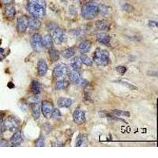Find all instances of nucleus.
Here are the masks:
<instances>
[{"instance_id":"1","label":"nucleus","mask_w":158,"mask_h":158,"mask_svg":"<svg viewBox=\"0 0 158 158\" xmlns=\"http://www.w3.org/2000/svg\"><path fill=\"white\" fill-rule=\"evenodd\" d=\"M28 10L36 18H43L46 14L45 0H28Z\"/></svg>"},{"instance_id":"2","label":"nucleus","mask_w":158,"mask_h":158,"mask_svg":"<svg viewBox=\"0 0 158 158\" xmlns=\"http://www.w3.org/2000/svg\"><path fill=\"white\" fill-rule=\"evenodd\" d=\"M98 14V5L95 2L85 3L81 7V16L86 20H92Z\"/></svg>"},{"instance_id":"3","label":"nucleus","mask_w":158,"mask_h":158,"mask_svg":"<svg viewBox=\"0 0 158 158\" xmlns=\"http://www.w3.org/2000/svg\"><path fill=\"white\" fill-rule=\"evenodd\" d=\"M93 60L97 65L106 66L109 62V53L107 50L97 49L94 52Z\"/></svg>"},{"instance_id":"4","label":"nucleus","mask_w":158,"mask_h":158,"mask_svg":"<svg viewBox=\"0 0 158 158\" xmlns=\"http://www.w3.org/2000/svg\"><path fill=\"white\" fill-rule=\"evenodd\" d=\"M69 73V69L66 64H59L54 68L53 70V77L54 78L60 81V80H63L65 78L67 74Z\"/></svg>"},{"instance_id":"5","label":"nucleus","mask_w":158,"mask_h":158,"mask_svg":"<svg viewBox=\"0 0 158 158\" xmlns=\"http://www.w3.org/2000/svg\"><path fill=\"white\" fill-rule=\"evenodd\" d=\"M69 79L70 81H72L73 83L77 84L81 86H85L86 85L87 81H85V79L81 77V75L79 71L77 70H73L69 72Z\"/></svg>"},{"instance_id":"6","label":"nucleus","mask_w":158,"mask_h":158,"mask_svg":"<svg viewBox=\"0 0 158 158\" xmlns=\"http://www.w3.org/2000/svg\"><path fill=\"white\" fill-rule=\"evenodd\" d=\"M4 125H5L6 130L13 132V131H16L18 129L19 120L14 116H9L6 118V120L4 122Z\"/></svg>"},{"instance_id":"7","label":"nucleus","mask_w":158,"mask_h":158,"mask_svg":"<svg viewBox=\"0 0 158 158\" xmlns=\"http://www.w3.org/2000/svg\"><path fill=\"white\" fill-rule=\"evenodd\" d=\"M40 109H41V112L42 113H43V116L46 117V118H51V112H52L54 108L53 105H52L50 101H42Z\"/></svg>"},{"instance_id":"8","label":"nucleus","mask_w":158,"mask_h":158,"mask_svg":"<svg viewBox=\"0 0 158 158\" xmlns=\"http://www.w3.org/2000/svg\"><path fill=\"white\" fill-rule=\"evenodd\" d=\"M31 45L36 51H40L43 48L42 45V36L40 34H34L31 38Z\"/></svg>"},{"instance_id":"9","label":"nucleus","mask_w":158,"mask_h":158,"mask_svg":"<svg viewBox=\"0 0 158 158\" xmlns=\"http://www.w3.org/2000/svg\"><path fill=\"white\" fill-rule=\"evenodd\" d=\"M28 27H29L28 17H26V16L20 17L18 19V22H17V29H18V33H23L26 31Z\"/></svg>"},{"instance_id":"10","label":"nucleus","mask_w":158,"mask_h":158,"mask_svg":"<svg viewBox=\"0 0 158 158\" xmlns=\"http://www.w3.org/2000/svg\"><path fill=\"white\" fill-rule=\"evenodd\" d=\"M51 37L53 41H55L56 43H61L65 40V33L61 29L56 28L55 30L51 32Z\"/></svg>"},{"instance_id":"11","label":"nucleus","mask_w":158,"mask_h":158,"mask_svg":"<svg viewBox=\"0 0 158 158\" xmlns=\"http://www.w3.org/2000/svg\"><path fill=\"white\" fill-rule=\"evenodd\" d=\"M73 119L74 122H76L77 124H82L85 121V112L81 109L75 110L73 113Z\"/></svg>"},{"instance_id":"12","label":"nucleus","mask_w":158,"mask_h":158,"mask_svg":"<svg viewBox=\"0 0 158 158\" xmlns=\"http://www.w3.org/2000/svg\"><path fill=\"white\" fill-rule=\"evenodd\" d=\"M23 142V135L21 131H16L10 138V144L13 146H18Z\"/></svg>"},{"instance_id":"13","label":"nucleus","mask_w":158,"mask_h":158,"mask_svg":"<svg viewBox=\"0 0 158 158\" xmlns=\"http://www.w3.org/2000/svg\"><path fill=\"white\" fill-rule=\"evenodd\" d=\"M28 20H29V27L31 29H38L40 27L41 23H40V21L37 18L31 16V17L28 18Z\"/></svg>"},{"instance_id":"14","label":"nucleus","mask_w":158,"mask_h":158,"mask_svg":"<svg viewBox=\"0 0 158 158\" xmlns=\"http://www.w3.org/2000/svg\"><path fill=\"white\" fill-rule=\"evenodd\" d=\"M37 69L38 74H39L40 76H44V75L46 74V73H47V65L44 59H40V60L38 62Z\"/></svg>"},{"instance_id":"15","label":"nucleus","mask_w":158,"mask_h":158,"mask_svg":"<svg viewBox=\"0 0 158 158\" xmlns=\"http://www.w3.org/2000/svg\"><path fill=\"white\" fill-rule=\"evenodd\" d=\"M73 104V101L67 97H61L57 101L58 106L60 108H70Z\"/></svg>"},{"instance_id":"16","label":"nucleus","mask_w":158,"mask_h":158,"mask_svg":"<svg viewBox=\"0 0 158 158\" xmlns=\"http://www.w3.org/2000/svg\"><path fill=\"white\" fill-rule=\"evenodd\" d=\"M97 40L99 43H101L105 45H109L110 43V36L108 34L101 33L97 35Z\"/></svg>"},{"instance_id":"17","label":"nucleus","mask_w":158,"mask_h":158,"mask_svg":"<svg viewBox=\"0 0 158 158\" xmlns=\"http://www.w3.org/2000/svg\"><path fill=\"white\" fill-rule=\"evenodd\" d=\"M91 43L89 40H83L78 46V50L81 54L87 53L90 50Z\"/></svg>"},{"instance_id":"18","label":"nucleus","mask_w":158,"mask_h":158,"mask_svg":"<svg viewBox=\"0 0 158 158\" xmlns=\"http://www.w3.org/2000/svg\"><path fill=\"white\" fill-rule=\"evenodd\" d=\"M42 45L46 48H51L53 46V40L51 36L45 35L42 37Z\"/></svg>"},{"instance_id":"19","label":"nucleus","mask_w":158,"mask_h":158,"mask_svg":"<svg viewBox=\"0 0 158 158\" xmlns=\"http://www.w3.org/2000/svg\"><path fill=\"white\" fill-rule=\"evenodd\" d=\"M81 60L80 59V57L78 56H76V57H74L73 59L70 60V67L73 68L74 70H78L81 67Z\"/></svg>"},{"instance_id":"20","label":"nucleus","mask_w":158,"mask_h":158,"mask_svg":"<svg viewBox=\"0 0 158 158\" xmlns=\"http://www.w3.org/2000/svg\"><path fill=\"white\" fill-rule=\"evenodd\" d=\"M40 105L38 103H34L32 105V115L35 118H39L40 115Z\"/></svg>"},{"instance_id":"21","label":"nucleus","mask_w":158,"mask_h":158,"mask_svg":"<svg viewBox=\"0 0 158 158\" xmlns=\"http://www.w3.org/2000/svg\"><path fill=\"white\" fill-rule=\"evenodd\" d=\"M96 27L100 31H106V30H108L110 25L107 21H97L96 22Z\"/></svg>"},{"instance_id":"22","label":"nucleus","mask_w":158,"mask_h":158,"mask_svg":"<svg viewBox=\"0 0 158 158\" xmlns=\"http://www.w3.org/2000/svg\"><path fill=\"white\" fill-rule=\"evenodd\" d=\"M31 90L34 94H39L41 92V85L37 81H33L31 83Z\"/></svg>"},{"instance_id":"23","label":"nucleus","mask_w":158,"mask_h":158,"mask_svg":"<svg viewBox=\"0 0 158 158\" xmlns=\"http://www.w3.org/2000/svg\"><path fill=\"white\" fill-rule=\"evenodd\" d=\"M75 51L73 47H69V48H67V49L62 51V55L64 58H67V59H70V58L73 57Z\"/></svg>"},{"instance_id":"24","label":"nucleus","mask_w":158,"mask_h":158,"mask_svg":"<svg viewBox=\"0 0 158 158\" xmlns=\"http://www.w3.org/2000/svg\"><path fill=\"white\" fill-rule=\"evenodd\" d=\"M5 14H6V18H14V16L16 14V10H15V8L14 6H7L6 8V10H5Z\"/></svg>"},{"instance_id":"25","label":"nucleus","mask_w":158,"mask_h":158,"mask_svg":"<svg viewBox=\"0 0 158 158\" xmlns=\"http://www.w3.org/2000/svg\"><path fill=\"white\" fill-rule=\"evenodd\" d=\"M48 53H49L50 58H51L53 61H57V60H59V55H60L59 51H57L56 49H54V48H51V49L49 50V51H48Z\"/></svg>"},{"instance_id":"26","label":"nucleus","mask_w":158,"mask_h":158,"mask_svg":"<svg viewBox=\"0 0 158 158\" xmlns=\"http://www.w3.org/2000/svg\"><path fill=\"white\" fill-rule=\"evenodd\" d=\"M108 7L105 5V4H101L98 6V13H100L101 14H102L103 16L105 17H108Z\"/></svg>"},{"instance_id":"27","label":"nucleus","mask_w":158,"mask_h":158,"mask_svg":"<svg viewBox=\"0 0 158 158\" xmlns=\"http://www.w3.org/2000/svg\"><path fill=\"white\" fill-rule=\"evenodd\" d=\"M68 85H69V82L67 81H65L64 79L63 80H60V81H58L56 82V84H55V89H59V90L67 88L68 86Z\"/></svg>"},{"instance_id":"28","label":"nucleus","mask_w":158,"mask_h":158,"mask_svg":"<svg viewBox=\"0 0 158 158\" xmlns=\"http://www.w3.org/2000/svg\"><path fill=\"white\" fill-rule=\"evenodd\" d=\"M80 59H81V63H84L85 65L86 66H92L93 65V60L90 59V58L89 57V56H87V55H81V56H80Z\"/></svg>"},{"instance_id":"29","label":"nucleus","mask_w":158,"mask_h":158,"mask_svg":"<svg viewBox=\"0 0 158 158\" xmlns=\"http://www.w3.org/2000/svg\"><path fill=\"white\" fill-rule=\"evenodd\" d=\"M86 140V138H85V135H83V134H79L77 138H76V143H75V146H81L83 144H84V142H85Z\"/></svg>"},{"instance_id":"30","label":"nucleus","mask_w":158,"mask_h":158,"mask_svg":"<svg viewBox=\"0 0 158 158\" xmlns=\"http://www.w3.org/2000/svg\"><path fill=\"white\" fill-rule=\"evenodd\" d=\"M51 117L52 118H54V119H59V118L61 117V112H60V111L57 108L53 109L52 112H51Z\"/></svg>"},{"instance_id":"31","label":"nucleus","mask_w":158,"mask_h":158,"mask_svg":"<svg viewBox=\"0 0 158 158\" xmlns=\"http://www.w3.org/2000/svg\"><path fill=\"white\" fill-rule=\"evenodd\" d=\"M114 114L117 115H125V116H130V113L128 112H124V111L121 110H113L112 112Z\"/></svg>"},{"instance_id":"32","label":"nucleus","mask_w":158,"mask_h":158,"mask_svg":"<svg viewBox=\"0 0 158 158\" xmlns=\"http://www.w3.org/2000/svg\"><path fill=\"white\" fill-rule=\"evenodd\" d=\"M122 9H123L125 11L128 12V13H130V12H132L133 10H134V7L128 3H125L124 5L122 6Z\"/></svg>"},{"instance_id":"33","label":"nucleus","mask_w":158,"mask_h":158,"mask_svg":"<svg viewBox=\"0 0 158 158\" xmlns=\"http://www.w3.org/2000/svg\"><path fill=\"white\" fill-rule=\"evenodd\" d=\"M44 142H45V140H44V138H43V136H40V138L38 139L36 142L35 145L36 146H39V147H42V146H44Z\"/></svg>"},{"instance_id":"34","label":"nucleus","mask_w":158,"mask_h":158,"mask_svg":"<svg viewBox=\"0 0 158 158\" xmlns=\"http://www.w3.org/2000/svg\"><path fill=\"white\" fill-rule=\"evenodd\" d=\"M115 70H116V71L118 73L121 74H123L126 71V67H122V66H118V67H117L116 68H115Z\"/></svg>"},{"instance_id":"35","label":"nucleus","mask_w":158,"mask_h":158,"mask_svg":"<svg viewBox=\"0 0 158 158\" xmlns=\"http://www.w3.org/2000/svg\"><path fill=\"white\" fill-rule=\"evenodd\" d=\"M56 28H58V26L55 23H49L47 25V29L50 30V31L51 32L53 31V30H55Z\"/></svg>"},{"instance_id":"36","label":"nucleus","mask_w":158,"mask_h":158,"mask_svg":"<svg viewBox=\"0 0 158 158\" xmlns=\"http://www.w3.org/2000/svg\"><path fill=\"white\" fill-rule=\"evenodd\" d=\"M5 130H6V127H5L4 122H2V121H0V136H2V134H4Z\"/></svg>"},{"instance_id":"37","label":"nucleus","mask_w":158,"mask_h":158,"mask_svg":"<svg viewBox=\"0 0 158 158\" xmlns=\"http://www.w3.org/2000/svg\"><path fill=\"white\" fill-rule=\"evenodd\" d=\"M8 142L6 139H0V147H4V146H7Z\"/></svg>"},{"instance_id":"38","label":"nucleus","mask_w":158,"mask_h":158,"mask_svg":"<svg viewBox=\"0 0 158 158\" xmlns=\"http://www.w3.org/2000/svg\"><path fill=\"white\" fill-rule=\"evenodd\" d=\"M4 49L2 48H0V61L2 60V59H4Z\"/></svg>"},{"instance_id":"39","label":"nucleus","mask_w":158,"mask_h":158,"mask_svg":"<svg viewBox=\"0 0 158 158\" xmlns=\"http://www.w3.org/2000/svg\"><path fill=\"white\" fill-rule=\"evenodd\" d=\"M2 1V2L3 4H6V5H7V4H10L12 2H13V0H1Z\"/></svg>"},{"instance_id":"40","label":"nucleus","mask_w":158,"mask_h":158,"mask_svg":"<svg viewBox=\"0 0 158 158\" xmlns=\"http://www.w3.org/2000/svg\"><path fill=\"white\" fill-rule=\"evenodd\" d=\"M149 24H150V26H155V27L157 26V22H154V21H150Z\"/></svg>"},{"instance_id":"41","label":"nucleus","mask_w":158,"mask_h":158,"mask_svg":"<svg viewBox=\"0 0 158 158\" xmlns=\"http://www.w3.org/2000/svg\"><path fill=\"white\" fill-rule=\"evenodd\" d=\"M8 85H9V87H10V88H14V84H12L11 82L9 83Z\"/></svg>"}]
</instances>
